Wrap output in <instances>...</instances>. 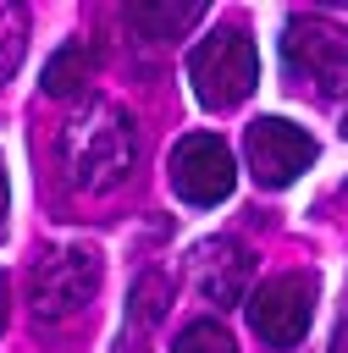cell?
<instances>
[{"instance_id": "obj_4", "label": "cell", "mask_w": 348, "mask_h": 353, "mask_svg": "<svg viewBox=\"0 0 348 353\" xmlns=\"http://www.w3.org/2000/svg\"><path fill=\"white\" fill-rule=\"evenodd\" d=\"M94 287H99V259L88 248H50L28 276V303H33L39 325H61V320L83 314Z\"/></svg>"}, {"instance_id": "obj_5", "label": "cell", "mask_w": 348, "mask_h": 353, "mask_svg": "<svg viewBox=\"0 0 348 353\" xmlns=\"http://www.w3.org/2000/svg\"><path fill=\"white\" fill-rule=\"evenodd\" d=\"M232 182H238V160L215 132H188L171 149V188H177L182 204L210 210V204H221L232 193Z\"/></svg>"}, {"instance_id": "obj_1", "label": "cell", "mask_w": 348, "mask_h": 353, "mask_svg": "<svg viewBox=\"0 0 348 353\" xmlns=\"http://www.w3.org/2000/svg\"><path fill=\"white\" fill-rule=\"evenodd\" d=\"M61 160H66V182L77 193L122 188L138 160V138H133L127 110L116 99H83L61 132Z\"/></svg>"}, {"instance_id": "obj_16", "label": "cell", "mask_w": 348, "mask_h": 353, "mask_svg": "<svg viewBox=\"0 0 348 353\" xmlns=\"http://www.w3.org/2000/svg\"><path fill=\"white\" fill-rule=\"evenodd\" d=\"M331 353H342V347H331Z\"/></svg>"}, {"instance_id": "obj_6", "label": "cell", "mask_w": 348, "mask_h": 353, "mask_svg": "<svg viewBox=\"0 0 348 353\" xmlns=\"http://www.w3.org/2000/svg\"><path fill=\"white\" fill-rule=\"evenodd\" d=\"M309 314H315V281L309 276H271V281H260L249 292V325L271 347L304 342Z\"/></svg>"}, {"instance_id": "obj_14", "label": "cell", "mask_w": 348, "mask_h": 353, "mask_svg": "<svg viewBox=\"0 0 348 353\" xmlns=\"http://www.w3.org/2000/svg\"><path fill=\"white\" fill-rule=\"evenodd\" d=\"M0 232H6V171H0Z\"/></svg>"}, {"instance_id": "obj_11", "label": "cell", "mask_w": 348, "mask_h": 353, "mask_svg": "<svg viewBox=\"0 0 348 353\" xmlns=\"http://www.w3.org/2000/svg\"><path fill=\"white\" fill-rule=\"evenodd\" d=\"M171 353H238V342H232V331H226L221 320H193V325H182V336L171 342Z\"/></svg>"}, {"instance_id": "obj_10", "label": "cell", "mask_w": 348, "mask_h": 353, "mask_svg": "<svg viewBox=\"0 0 348 353\" xmlns=\"http://www.w3.org/2000/svg\"><path fill=\"white\" fill-rule=\"evenodd\" d=\"M88 77H94V44H83V39H66V44L50 55V66H44V94L66 99V94H77Z\"/></svg>"}, {"instance_id": "obj_15", "label": "cell", "mask_w": 348, "mask_h": 353, "mask_svg": "<svg viewBox=\"0 0 348 353\" xmlns=\"http://www.w3.org/2000/svg\"><path fill=\"white\" fill-rule=\"evenodd\" d=\"M342 138H348V121H342Z\"/></svg>"}, {"instance_id": "obj_12", "label": "cell", "mask_w": 348, "mask_h": 353, "mask_svg": "<svg viewBox=\"0 0 348 353\" xmlns=\"http://www.w3.org/2000/svg\"><path fill=\"white\" fill-rule=\"evenodd\" d=\"M22 44H28V11L22 6H0V83L17 72Z\"/></svg>"}, {"instance_id": "obj_8", "label": "cell", "mask_w": 348, "mask_h": 353, "mask_svg": "<svg viewBox=\"0 0 348 353\" xmlns=\"http://www.w3.org/2000/svg\"><path fill=\"white\" fill-rule=\"evenodd\" d=\"M249 270H254V259H249V248L232 243V237H210V243H199V248L188 254V281H193V292H199L204 303H215V309H226V303L243 298Z\"/></svg>"}, {"instance_id": "obj_2", "label": "cell", "mask_w": 348, "mask_h": 353, "mask_svg": "<svg viewBox=\"0 0 348 353\" xmlns=\"http://www.w3.org/2000/svg\"><path fill=\"white\" fill-rule=\"evenodd\" d=\"M282 72L320 99L348 94V28L331 17H293L282 28Z\"/></svg>"}, {"instance_id": "obj_7", "label": "cell", "mask_w": 348, "mask_h": 353, "mask_svg": "<svg viewBox=\"0 0 348 353\" xmlns=\"http://www.w3.org/2000/svg\"><path fill=\"white\" fill-rule=\"evenodd\" d=\"M243 154H249V171L265 188H287V182H298V171H309L315 138L304 127H293L287 116H260L243 138Z\"/></svg>"}, {"instance_id": "obj_13", "label": "cell", "mask_w": 348, "mask_h": 353, "mask_svg": "<svg viewBox=\"0 0 348 353\" xmlns=\"http://www.w3.org/2000/svg\"><path fill=\"white\" fill-rule=\"evenodd\" d=\"M6 320H11V281L0 276V331H6Z\"/></svg>"}, {"instance_id": "obj_3", "label": "cell", "mask_w": 348, "mask_h": 353, "mask_svg": "<svg viewBox=\"0 0 348 353\" xmlns=\"http://www.w3.org/2000/svg\"><path fill=\"white\" fill-rule=\"evenodd\" d=\"M188 77H193V94L204 110H232L254 94L260 83V55H254V39L243 28H221L210 39L193 44L188 55Z\"/></svg>"}, {"instance_id": "obj_9", "label": "cell", "mask_w": 348, "mask_h": 353, "mask_svg": "<svg viewBox=\"0 0 348 353\" xmlns=\"http://www.w3.org/2000/svg\"><path fill=\"white\" fill-rule=\"evenodd\" d=\"M122 17H127V28L144 33L149 44H171V39H182V33L204 17V6H199V0H138V6H127Z\"/></svg>"}]
</instances>
